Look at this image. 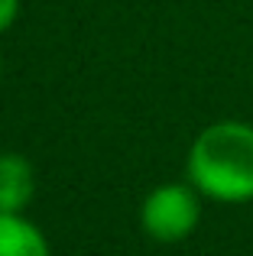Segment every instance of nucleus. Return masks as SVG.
Wrapping results in <instances>:
<instances>
[{
	"label": "nucleus",
	"mask_w": 253,
	"mask_h": 256,
	"mask_svg": "<svg viewBox=\"0 0 253 256\" xmlns=\"http://www.w3.org/2000/svg\"><path fill=\"white\" fill-rule=\"evenodd\" d=\"M0 256H52L46 234L23 214L0 211Z\"/></svg>",
	"instance_id": "obj_4"
},
{
	"label": "nucleus",
	"mask_w": 253,
	"mask_h": 256,
	"mask_svg": "<svg viewBox=\"0 0 253 256\" xmlns=\"http://www.w3.org/2000/svg\"><path fill=\"white\" fill-rule=\"evenodd\" d=\"M20 16V0H0V32H6Z\"/></svg>",
	"instance_id": "obj_5"
},
{
	"label": "nucleus",
	"mask_w": 253,
	"mask_h": 256,
	"mask_svg": "<svg viewBox=\"0 0 253 256\" xmlns=\"http://www.w3.org/2000/svg\"><path fill=\"white\" fill-rule=\"evenodd\" d=\"M202 224V194L192 182L156 185L140 204V227L156 244L188 240Z\"/></svg>",
	"instance_id": "obj_2"
},
{
	"label": "nucleus",
	"mask_w": 253,
	"mask_h": 256,
	"mask_svg": "<svg viewBox=\"0 0 253 256\" xmlns=\"http://www.w3.org/2000/svg\"><path fill=\"white\" fill-rule=\"evenodd\" d=\"M0 78H4V58H0Z\"/></svg>",
	"instance_id": "obj_6"
},
{
	"label": "nucleus",
	"mask_w": 253,
	"mask_h": 256,
	"mask_svg": "<svg viewBox=\"0 0 253 256\" xmlns=\"http://www.w3.org/2000/svg\"><path fill=\"white\" fill-rule=\"evenodd\" d=\"M36 194L32 162L20 152H0V211L23 214Z\"/></svg>",
	"instance_id": "obj_3"
},
{
	"label": "nucleus",
	"mask_w": 253,
	"mask_h": 256,
	"mask_svg": "<svg viewBox=\"0 0 253 256\" xmlns=\"http://www.w3.org/2000/svg\"><path fill=\"white\" fill-rule=\"evenodd\" d=\"M185 178L218 204L253 201V124L234 117L208 124L188 146Z\"/></svg>",
	"instance_id": "obj_1"
}]
</instances>
